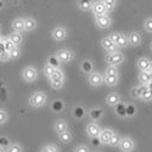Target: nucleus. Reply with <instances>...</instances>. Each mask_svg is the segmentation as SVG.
<instances>
[{"mask_svg":"<svg viewBox=\"0 0 152 152\" xmlns=\"http://www.w3.org/2000/svg\"><path fill=\"white\" fill-rule=\"evenodd\" d=\"M101 115H102V110H93L90 112V116L94 118V119H97L99 117H101Z\"/></svg>","mask_w":152,"mask_h":152,"instance_id":"34","label":"nucleus"},{"mask_svg":"<svg viewBox=\"0 0 152 152\" xmlns=\"http://www.w3.org/2000/svg\"><path fill=\"white\" fill-rule=\"evenodd\" d=\"M113 135L115 134H113V132L111 129H105V130H102L100 133V141L102 144H108Z\"/></svg>","mask_w":152,"mask_h":152,"instance_id":"9","label":"nucleus"},{"mask_svg":"<svg viewBox=\"0 0 152 152\" xmlns=\"http://www.w3.org/2000/svg\"><path fill=\"white\" fill-rule=\"evenodd\" d=\"M145 28H146V31H148V32L152 33V18H148L145 22Z\"/></svg>","mask_w":152,"mask_h":152,"instance_id":"40","label":"nucleus"},{"mask_svg":"<svg viewBox=\"0 0 152 152\" xmlns=\"http://www.w3.org/2000/svg\"><path fill=\"white\" fill-rule=\"evenodd\" d=\"M23 78L27 82H33L37 78V71L33 67H27L23 71Z\"/></svg>","mask_w":152,"mask_h":152,"instance_id":"7","label":"nucleus"},{"mask_svg":"<svg viewBox=\"0 0 152 152\" xmlns=\"http://www.w3.org/2000/svg\"><path fill=\"white\" fill-rule=\"evenodd\" d=\"M40 152H58V150H57V147L55 145H49V146L43 147Z\"/></svg>","mask_w":152,"mask_h":152,"instance_id":"30","label":"nucleus"},{"mask_svg":"<svg viewBox=\"0 0 152 152\" xmlns=\"http://www.w3.org/2000/svg\"><path fill=\"white\" fill-rule=\"evenodd\" d=\"M74 116H75V117H78V118L83 117V116H84L83 110H82L80 107H75V108H74Z\"/></svg>","mask_w":152,"mask_h":152,"instance_id":"39","label":"nucleus"},{"mask_svg":"<svg viewBox=\"0 0 152 152\" xmlns=\"http://www.w3.org/2000/svg\"><path fill=\"white\" fill-rule=\"evenodd\" d=\"M55 69H56V68H54L53 66L46 65V66H45V68H44V73H45L46 75H49V77H50V75H51V74L55 72Z\"/></svg>","mask_w":152,"mask_h":152,"instance_id":"36","label":"nucleus"},{"mask_svg":"<svg viewBox=\"0 0 152 152\" xmlns=\"http://www.w3.org/2000/svg\"><path fill=\"white\" fill-rule=\"evenodd\" d=\"M4 43H5V44H4V48H5V51H6V53H10L12 49H15V48H16V46L14 45V43H12L10 39L4 40Z\"/></svg>","mask_w":152,"mask_h":152,"instance_id":"25","label":"nucleus"},{"mask_svg":"<svg viewBox=\"0 0 152 152\" xmlns=\"http://www.w3.org/2000/svg\"><path fill=\"white\" fill-rule=\"evenodd\" d=\"M89 83L93 85V86H100L102 84V75L97 72H93L90 75H89Z\"/></svg>","mask_w":152,"mask_h":152,"instance_id":"6","label":"nucleus"},{"mask_svg":"<svg viewBox=\"0 0 152 152\" xmlns=\"http://www.w3.org/2000/svg\"><path fill=\"white\" fill-rule=\"evenodd\" d=\"M140 97L144 99V100H151V99H152V91H151L150 89H145V90L142 91V94H141Z\"/></svg>","mask_w":152,"mask_h":152,"instance_id":"31","label":"nucleus"},{"mask_svg":"<svg viewBox=\"0 0 152 152\" xmlns=\"http://www.w3.org/2000/svg\"><path fill=\"white\" fill-rule=\"evenodd\" d=\"M66 35H67V32H66L65 28H62V27H58L53 32V37L56 40H63L66 38Z\"/></svg>","mask_w":152,"mask_h":152,"instance_id":"13","label":"nucleus"},{"mask_svg":"<svg viewBox=\"0 0 152 152\" xmlns=\"http://www.w3.org/2000/svg\"><path fill=\"white\" fill-rule=\"evenodd\" d=\"M96 22H97V26L100 28H107L111 26V20L108 16L104 15V16H100V17H96Z\"/></svg>","mask_w":152,"mask_h":152,"instance_id":"12","label":"nucleus"},{"mask_svg":"<svg viewBox=\"0 0 152 152\" xmlns=\"http://www.w3.org/2000/svg\"><path fill=\"white\" fill-rule=\"evenodd\" d=\"M10 40L14 43V45L15 46H17V45H20L21 43H22V40H23V38H22V35H21V33H12L11 34V37H10Z\"/></svg>","mask_w":152,"mask_h":152,"instance_id":"18","label":"nucleus"},{"mask_svg":"<svg viewBox=\"0 0 152 152\" xmlns=\"http://www.w3.org/2000/svg\"><path fill=\"white\" fill-rule=\"evenodd\" d=\"M78 5H79V7H80L82 10H84V11H86V10H89V9L93 7V3H91V1H79Z\"/></svg>","mask_w":152,"mask_h":152,"instance_id":"24","label":"nucleus"},{"mask_svg":"<svg viewBox=\"0 0 152 152\" xmlns=\"http://www.w3.org/2000/svg\"><path fill=\"white\" fill-rule=\"evenodd\" d=\"M128 42L132 44V45H139L141 43V37L137 32H132L129 34V38H128Z\"/></svg>","mask_w":152,"mask_h":152,"instance_id":"14","label":"nucleus"},{"mask_svg":"<svg viewBox=\"0 0 152 152\" xmlns=\"http://www.w3.org/2000/svg\"><path fill=\"white\" fill-rule=\"evenodd\" d=\"M106 101H107V104H108V105L115 106V105H117V104L119 102V97H118V95H117V94L112 93V94H110V95L107 96Z\"/></svg>","mask_w":152,"mask_h":152,"instance_id":"19","label":"nucleus"},{"mask_svg":"<svg viewBox=\"0 0 152 152\" xmlns=\"http://www.w3.org/2000/svg\"><path fill=\"white\" fill-rule=\"evenodd\" d=\"M101 44H102L104 49L106 50L108 54H115V53H117V45L113 44V43L110 40V38H105V39H102Z\"/></svg>","mask_w":152,"mask_h":152,"instance_id":"4","label":"nucleus"},{"mask_svg":"<svg viewBox=\"0 0 152 152\" xmlns=\"http://www.w3.org/2000/svg\"><path fill=\"white\" fill-rule=\"evenodd\" d=\"M6 118H7V116H6V112H5V111H3V110H0V124L5 123Z\"/></svg>","mask_w":152,"mask_h":152,"instance_id":"41","label":"nucleus"},{"mask_svg":"<svg viewBox=\"0 0 152 152\" xmlns=\"http://www.w3.org/2000/svg\"><path fill=\"white\" fill-rule=\"evenodd\" d=\"M119 37H121V34H119V33H112V34H111V37H110V40L116 45V44H117V42H118V39H119Z\"/></svg>","mask_w":152,"mask_h":152,"instance_id":"37","label":"nucleus"},{"mask_svg":"<svg viewBox=\"0 0 152 152\" xmlns=\"http://www.w3.org/2000/svg\"><path fill=\"white\" fill-rule=\"evenodd\" d=\"M0 152H6V151H5V150H4L1 146H0Z\"/></svg>","mask_w":152,"mask_h":152,"instance_id":"46","label":"nucleus"},{"mask_svg":"<svg viewBox=\"0 0 152 152\" xmlns=\"http://www.w3.org/2000/svg\"><path fill=\"white\" fill-rule=\"evenodd\" d=\"M106 62L111 63V66H116V65H119V63H122L123 61V55L121 53H115V54H108L106 56Z\"/></svg>","mask_w":152,"mask_h":152,"instance_id":"2","label":"nucleus"},{"mask_svg":"<svg viewBox=\"0 0 152 152\" xmlns=\"http://www.w3.org/2000/svg\"><path fill=\"white\" fill-rule=\"evenodd\" d=\"M57 60H60L61 62H68L72 60V53L68 50H60L57 51Z\"/></svg>","mask_w":152,"mask_h":152,"instance_id":"10","label":"nucleus"},{"mask_svg":"<svg viewBox=\"0 0 152 152\" xmlns=\"http://www.w3.org/2000/svg\"><path fill=\"white\" fill-rule=\"evenodd\" d=\"M119 141H121V137L118 136V135H113L112 136V139H111V140H110V145L111 146H116L117 144H119Z\"/></svg>","mask_w":152,"mask_h":152,"instance_id":"35","label":"nucleus"},{"mask_svg":"<svg viewBox=\"0 0 152 152\" xmlns=\"http://www.w3.org/2000/svg\"><path fill=\"white\" fill-rule=\"evenodd\" d=\"M45 94L39 91V93H35L31 99H29V105L33 107H40L44 105L45 102Z\"/></svg>","mask_w":152,"mask_h":152,"instance_id":"1","label":"nucleus"},{"mask_svg":"<svg viewBox=\"0 0 152 152\" xmlns=\"http://www.w3.org/2000/svg\"><path fill=\"white\" fill-rule=\"evenodd\" d=\"M20 50H18V48L16 46L15 49H12L11 51L9 53V56H10V58H17V57H20Z\"/></svg>","mask_w":152,"mask_h":152,"instance_id":"29","label":"nucleus"},{"mask_svg":"<svg viewBox=\"0 0 152 152\" xmlns=\"http://www.w3.org/2000/svg\"><path fill=\"white\" fill-rule=\"evenodd\" d=\"M35 28V21L33 18H26L24 20V29L26 31H33Z\"/></svg>","mask_w":152,"mask_h":152,"instance_id":"22","label":"nucleus"},{"mask_svg":"<svg viewBox=\"0 0 152 152\" xmlns=\"http://www.w3.org/2000/svg\"><path fill=\"white\" fill-rule=\"evenodd\" d=\"M146 89L145 86H139V88H134V89H132V96L133 97H140L142 91Z\"/></svg>","mask_w":152,"mask_h":152,"instance_id":"23","label":"nucleus"},{"mask_svg":"<svg viewBox=\"0 0 152 152\" xmlns=\"http://www.w3.org/2000/svg\"><path fill=\"white\" fill-rule=\"evenodd\" d=\"M86 133L89 134L91 137H97V136L100 135L101 130H100V128H99V125H97V124L91 123V124H89V125L86 126Z\"/></svg>","mask_w":152,"mask_h":152,"instance_id":"11","label":"nucleus"},{"mask_svg":"<svg viewBox=\"0 0 152 152\" xmlns=\"http://www.w3.org/2000/svg\"><path fill=\"white\" fill-rule=\"evenodd\" d=\"M7 152H22V147L17 144H14V145H11L7 150Z\"/></svg>","mask_w":152,"mask_h":152,"instance_id":"33","label":"nucleus"},{"mask_svg":"<svg viewBox=\"0 0 152 152\" xmlns=\"http://www.w3.org/2000/svg\"><path fill=\"white\" fill-rule=\"evenodd\" d=\"M0 144H1V145H7V140L5 137H1V139H0Z\"/></svg>","mask_w":152,"mask_h":152,"instance_id":"44","label":"nucleus"},{"mask_svg":"<svg viewBox=\"0 0 152 152\" xmlns=\"http://www.w3.org/2000/svg\"><path fill=\"white\" fill-rule=\"evenodd\" d=\"M106 75H118V71L115 66H110L106 69Z\"/></svg>","mask_w":152,"mask_h":152,"instance_id":"28","label":"nucleus"},{"mask_svg":"<svg viewBox=\"0 0 152 152\" xmlns=\"http://www.w3.org/2000/svg\"><path fill=\"white\" fill-rule=\"evenodd\" d=\"M105 82L110 86H115L118 83V75H106Z\"/></svg>","mask_w":152,"mask_h":152,"instance_id":"21","label":"nucleus"},{"mask_svg":"<svg viewBox=\"0 0 152 152\" xmlns=\"http://www.w3.org/2000/svg\"><path fill=\"white\" fill-rule=\"evenodd\" d=\"M7 58H10V56H9V53H3V54H0V60L1 61H6Z\"/></svg>","mask_w":152,"mask_h":152,"instance_id":"43","label":"nucleus"},{"mask_svg":"<svg viewBox=\"0 0 152 152\" xmlns=\"http://www.w3.org/2000/svg\"><path fill=\"white\" fill-rule=\"evenodd\" d=\"M119 146H121V150L124 151V152H130L134 147V142L130 137H124V139H121L119 141Z\"/></svg>","mask_w":152,"mask_h":152,"instance_id":"3","label":"nucleus"},{"mask_svg":"<svg viewBox=\"0 0 152 152\" xmlns=\"http://www.w3.org/2000/svg\"><path fill=\"white\" fill-rule=\"evenodd\" d=\"M75 152H89V150H88V147H86V146L80 145V146H78L77 148H75Z\"/></svg>","mask_w":152,"mask_h":152,"instance_id":"42","label":"nucleus"},{"mask_svg":"<svg viewBox=\"0 0 152 152\" xmlns=\"http://www.w3.org/2000/svg\"><path fill=\"white\" fill-rule=\"evenodd\" d=\"M3 6V3H0V7H1Z\"/></svg>","mask_w":152,"mask_h":152,"instance_id":"47","label":"nucleus"},{"mask_svg":"<svg viewBox=\"0 0 152 152\" xmlns=\"http://www.w3.org/2000/svg\"><path fill=\"white\" fill-rule=\"evenodd\" d=\"M58 137H60V141L63 144H67V142L72 141V134L69 132H65L62 134H58Z\"/></svg>","mask_w":152,"mask_h":152,"instance_id":"20","label":"nucleus"},{"mask_svg":"<svg viewBox=\"0 0 152 152\" xmlns=\"http://www.w3.org/2000/svg\"><path fill=\"white\" fill-rule=\"evenodd\" d=\"M12 28L16 31V33H21L24 29V20L23 18H17L12 23Z\"/></svg>","mask_w":152,"mask_h":152,"instance_id":"17","label":"nucleus"},{"mask_svg":"<svg viewBox=\"0 0 152 152\" xmlns=\"http://www.w3.org/2000/svg\"><path fill=\"white\" fill-rule=\"evenodd\" d=\"M139 79L142 84H146V83H150V79H148V73L147 72H141L140 75H139Z\"/></svg>","mask_w":152,"mask_h":152,"instance_id":"27","label":"nucleus"},{"mask_svg":"<svg viewBox=\"0 0 152 152\" xmlns=\"http://www.w3.org/2000/svg\"><path fill=\"white\" fill-rule=\"evenodd\" d=\"M83 69H84V72L89 73V72L91 71V63H90L89 61H84V62H83Z\"/></svg>","mask_w":152,"mask_h":152,"instance_id":"38","label":"nucleus"},{"mask_svg":"<svg viewBox=\"0 0 152 152\" xmlns=\"http://www.w3.org/2000/svg\"><path fill=\"white\" fill-rule=\"evenodd\" d=\"M51 83H62L63 82V73L60 69H55V72L50 75Z\"/></svg>","mask_w":152,"mask_h":152,"instance_id":"15","label":"nucleus"},{"mask_svg":"<svg viewBox=\"0 0 152 152\" xmlns=\"http://www.w3.org/2000/svg\"><path fill=\"white\" fill-rule=\"evenodd\" d=\"M93 11H94V14L96 17H100V16H104L105 15V5H104V1H96L93 4Z\"/></svg>","mask_w":152,"mask_h":152,"instance_id":"5","label":"nucleus"},{"mask_svg":"<svg viewBox=\"0 0 152 152\" xmlns=\"http://www.w3.org/2000/svg\"><path fill=\"white\" fill-rule=\"evenodd\" d=\"M104 5H105V10L108 12V11L113 10V7H115V1H112V0H107V1H104Z\"/></svg>","mask_w":152,"mask_h":152,"instance_id":"32","label":"nucleus"},{"mask_svg":"<svg viewBox=\"0 0 152 152\" xmlns=\"http://www.w3.org/2000/svg\"><path fill=\"white\" fill-rule=\"evenodd\" d=\"M151 50H152V43H151Z\"/></svg>","mask_w":152,"mask_h":152,"instance_id":"48","label":"nucleus"},{"mask_svg":"<svg viewBox=\"0 0 152 152\" xmlns=\"http://www.w3.org/2000/svg\"><path fill=\"white\" fill-rule=\"evenodd\" d=\"M148 73V79H150V82H152V71H150V72H147Z\"/></svg>","mask_w":152,"mask_h":152,"instance_id":"45","label":"nucleus"},{"mask_svg":"<svg viewBox=\"0 0 152 152\" xmlns=\"http://www.w3.org/2000/svg\"><path fill=\"white\" fill-rule=\"evenodd\" d=\"M137 67L140 68L142 72H150L152 69V63L147 58H140L137 61Z\"/></svg>","mask_w":152,"mask_h":152,"instance_id":"8","label":"nucleus"},{"mask_svg":"<svg viewBox=\"0 0 152 152\" xmlns=\"http://www.w3.org/2000/svg\"><path fill=\"white\" fill-rule=\"evenodd\" d=\"M126 44H128V38H126L125 35H123V34H121V37H119V39H118V42H117V46H125Z\"/></svg>","mask_w":152,"mask_h":152,"instance_id":"26","label":"nucleus"},{"mask_svg":"<svg viewBox=\"0 0 152 152\" xmlns=\"http://www.w3.org/2000/svg\"><path fill=\"white\" fill-rule=\"evenodd\" d=\"M55 130L57 132V134H62V133L67 132V124H66V122L62 121V119L56 121V123H55Z\"/></svg>","mask_w":152,"mask_h":152,"instance_id":"16","label":"nucleus"}]
</instances>
